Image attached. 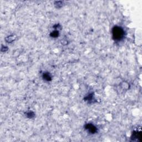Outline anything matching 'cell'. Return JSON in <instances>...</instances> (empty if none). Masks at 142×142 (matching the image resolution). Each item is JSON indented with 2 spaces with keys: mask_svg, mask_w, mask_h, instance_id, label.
<instances>
[{
  "mask_svg": "<svg viewBox=\"0 0 142 142\" xmlns=\"http://www.w3.org/2000/svg\"><path fill=\"white\" fill-rule=\"evenodd\" d=\"M112 38L115 41H120L123 40L125 36L124 30L122 27L114 26L112 30Z\"/></svg>",
  "mask_w": 142,
  "mask_h": 142,
  "instance_id": "6da1fadb",
  "label": "cell"
},
{
  "mask_svg": "<svg viewBox=\"0 0 142 142\" xmlns=\"http://www.w3.org/2000/svg\"><path fill=\"white\" fill-rule=\"evenodd\" d=\"M84 128L86 131H88V133H90L91 134H94L96 133L98 131L97 128L92 123H87L84 125Z\"/></svg>",
  "mask_w": 142,
  "mask_h": 142,
  "instance_id": "7a4b0ae2",
  "label": "cell"
},
{
  "mask_svg": "<svg viewBox=\"0 0 142 142\" xmlns=\"http://www.w3.org/2000/svg\"><path fill=\"white\" fill-rule=\"evenodd\" d=\"M131 139L133 141H141L142 133L139 131H134L131 136Z\"/></svg>",
  "mask_w": 142,
  "mask_h": 142,
  "instance_id": "3957f363",
  "label": "cell"
},
{
  "mask_svg": "<svg viewBox=\"0 0 142 142\" xmlns=\"http://www.w3.org/2000/svg\"><path fill=\"white\" fill-rule=\"evenodd\" d=\"M42 78L45 81L50 82L52 81V77L49 72H44L42 74Z\"/></svg>",
  "mask_w": 142,
  "mask_h": 142,
  "instance_id": "277c9868",
  "label": "cell"
},
{
  "mask_svg": "<svg viewBox=\"0 0 142 142\" xmlns=\"http://www.w3.org/2000/svg\"><path fill=\"white\" fill-rule=\"evenodd\" d=\"M84 101L90 103L94 101V97H93V93H90V94L87 95V96H86L84 98Z\"/></svg>",
  "mask_w": 142,
  "mask_h": 142,
  "instance_id": "5b68a950",
  "label": "cell"
},
{
  "mask_svg": "<svg viewBox=\"0 0 142 142\" xmlns=\"http://www.w3.org/2000/svg\"><path fill=\"white\" fill-rule=\"evenodd\" d=\"M16 36L12 34V35H10L6 37L5 41L7 43H11L14 41L16 40Z\"/></svg>",
  "mask_w": 142,
  "mask_h": 142,
  "instance_id": "8992f818",
  "label": "cell"
},
{
  "mask_svg": "<svg viewBox=\"0 0 142 142\" xmlns=\"http://www.w3.org/2000/svg\"><path fill=\"white\" fill-rule=\"evenodd\" d=\"M120 87L123 90H128L130 88V85L127 82H123L121 84H120Z\"/></svg>",
  "mask_w": 142,
  "mask_h": 142,
  "instance_id": "52a82bcc",
  "label": "cell"
},
{
  "mask_svg": "<svg viewBox=\"0 0 142 142\" xmlns=\"http://www.w3.org/2000/svg\"><path fill=\"white\" fill-rule=\"evenodd\" d=\"M25 115L26 116V117L28 118L29 119H32L35 117V113H34V112L32 111H27L25 113Z\"/></svg>",
  "mask_w": 142,
  "mask_h": 142,
  "instance_id": "ba28073f",
  "label": "cell"
},
{
  "mask_svg": "<svg viewBox=\"0 0 142 142\" xmlns=\"http://www.w3.org/2000/svg\"><path fill=\"white\" fill-rule=\"evenodd\" d=\"M60 33H59L58 30H55L54 31H53L50 34V36L52 38H57L59 37Z\"/></svg>",
  "mask_w": 142,
  "mask_h": 142,
  "instance_id": "9c48e42d",
  "label": "cell"
},
{
  "mask_svg": "<svg viewBox=\"0 0 142 142\" xmlns=\"http://www.w3.org/2000/svg\"><path fill=\"white\" fill-rule=\"evenodd\" d=\"M54 6L57 8H60L63 6V2L62 1H55L54 2Z\"/></svg>",
  "mask_w": 142,
  "mask_h": 142,
  "instance_id": "30bf717a",
  "label": "cell"
},
{
  "mask_svg": "<svg viewBox=\"0 0 142 142\" xmlns=\"http://www.w3.org/2000/svg\"><path fill=\"white\" fill-rule=\"evenodd\" d=\"M7 50H8V48H7L6 46H2V47H1V51H2V52H6V51Z\"/></svg>",
  "mask_w": 142,
  "mask_h": 142,
  "instance_id": "8fae6325",
  "label": "cell"
}]
</instances>
